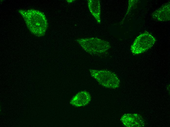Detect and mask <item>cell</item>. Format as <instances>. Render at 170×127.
Listing matches in <instances>:
<instances>
[{
	"mask_svg": "<svg viewBox=\"0 0 170 127\" xmlns=\"http://www.w3.org/2000/svg\"><path fill=\"white\" fill-rule=\"evenodd\" d=\"M152 16L158 21H164L170 20V3H166L154 12Z\"/></svg>",
	"mask_w": 170,
	"mask_h": 127,
	"instance_id": "cell-7",
	"label": "cell"
},
{
	"mask_svg": "<svg viewBox=\"0 0 170 127\" xmlns=\"http://www.w3.org/2000/svg\"><path fill=\"white\" fill-rule=\"evenodd\" d=\"M121 121L125 126L128 127H140L144 126L143 118L137 114H127L123 115Z\"/></svg>",
	"mask_w": 170,
	"mask_h": 127,
	"instance_id": "cell-5",
	"label": "cell"
},
{
	"mask_svg": "<svg viewBox=\"0 0 170 127\" xmlns=\"http://www.w3.org/2000/svg\"><path fill=\"white\" fill-rule=\"evenodd\" d=\"M98 0H89L88 6L90 11L97 21L100 22V5Z\"/></svg>",
	"mask_w": 170,
	"mask_h": 127,
	"instance_id": "cell-8",
	"label": "cell"
},
{
	"mask_svg": "<svg viewBox=\"0 0 170 127\" xmlns=\"http://www.w3.org/2000/svg\"><path fill=\"white\" fill-rule=\"evenodd\" d=\"M156 41L155 38L146 31L135 39L131 45V51L134 54H141L150 48Z\"/></svg>",
	"mask_w": 170,
	"mask_h": 127,
	"instance_id": "cell-4",
	"label": "cell"
},
{
	"mask_svg": "<svg viewBox=\"0 0 170 127\" xmlns=\"http://www.w3.org/2000/svg\"><path fill=\"white\" fill-rule=\"evenodd\" d=\"M19 11L23 18L28 29L33 34L38 37L45 34L48 23L46 17L43 13L33 9L27 11L20 10Z\"/></svg>",
	"mask_w": 170,
	"mask_h": 127,
	"instance_id": "cell-1",
	"label": "cell"
},
{
	"mask_svg": "<svg viewBox=\"0 0 170 127\" xmlns=\"http://www.w3.org/2000/svg\"><path fill=\"white\" fill-rule=\"evenodd\" d=\"M89 71L91 76L103 87L112 89L119 87L120 80L117 76L114 73L104 70L90 69Z\"/></svg>",
	"mask_w": 170,
	"mask_h": 127,
	"instance_id": "cell-3",
	"label": "cell"
},
{
	"mask_svg": "<svg viewBox=\"0 0 170 127\" xmlns=\"http://www.w3.org/2000/svg\"><path fill=\"white\" fill-rule=\"evenodd\" d=\"M91 99L89 93L84 91L78 93L74 96L71 100L70 104L76 107L84 106L90 102Z\"/></svg>",
	"mask_w": 170,
	"mask_h": 127,
	"instance_id": "cell-6",
	"label": "cell"
},
{
	"mask_svg": "<svg viewBox=\"0 0 170 127\" xmlns=\"http://www.w3.org/2000/svg\"><path fill=\"white\" fill-rule=\"evenodd\" d=\"M78 41L85 50L94 55L103 54L110 47V44L108 42L96 38L82 39Z\"/></svg>",
	"mask_w": 170,
	"mask_h": 127,
	"instance_id": "cell-2",
	"label": "cell"
}]
</instances>
